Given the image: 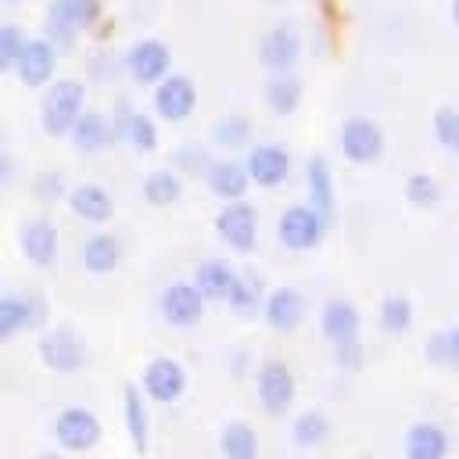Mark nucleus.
<instances>
[{"label":"nucleus","mask_w":459,"mask_h":459,"mask_svg":"<svg viewBox=\"0 0 459 459\" xmlns=\"http://www.w3.org/2000/svg\"><path fill=\"white\" fill-rule=\"evenodd\" d=\"M258 57H262V65H265L269 72H287V68H294L298 57H301V36H298V29H290V25L269 29V32L262 36V43H258Z\"/></svg>","instance_id":"17"},{"label":"nucleus","mask_w":459,"mask_h":459,"mask_svg":"<svg viewBox=\"0 0 459 459\" xmlns=\"http://www.w3.org/2000/svg\"><path fill=\"white\" fill-rule=\"evenodd\" d=\"M377 316H380V326L387 333H402V330L412 326V301L405 294H387L380 301V312Z\"/></svg>","instance_id":"34"},{"label":"nucleus","mask_w":459,"mask_h":459,"mask_svg":"<svg viewBox=\"0 0 459 459\" xmlns=\"http://www.w3.org/2000/svg\"><path fill=\"white\" fill-rule=\"evenodd\" d=\"M244 169H247V179L255 186L273 190V186L287 183V176H290V154L280 143H255L247 151V158H244Z\"/></svg>","instance_id":"15"},{"label":"nucleus","mask_w":459,"mask_h":459,"mask_svg":"<svg viewBox=\"0 0 459 459\" xmlns=\"http://www.w3.org/2000/svg\"><path fill=\"white\" fill-rule=\"evenodd\" d=\"M269 4H283V0H269Z\"/></svg>","instance_id":"45"},{"label":"nucleus","mask_w":459,"mask_h":459,"mask_svg":"<svg viewBox=\"0 0 459 459\" xmlns=\"http://www.w3.org/2000/svg\"><path fill=\"white\" fill-rule=\"evenodd\" d=\"M122 420H126V434H129L133 448L136 452H147L151 416H147V394L136 384H126V391H122Z\"/></svg>","instance_id":"22"},{"label":"nucleus","mask_w":459,"mask_h":459,"mask_svg":"<svg viewBox=\"0 0 459 459\" xmlns=\"http://www.w3.org/2000/svg\"><path fill=\"white\" fill-rule=\"evenodd\" d=\"M262 316L273 330L280 333H290L305 323V294L294 290V287H280L273 290L269 298H262Z\"/></svg>","instance_id":"19"},{"label":"nucleus","mask_w":459,"mask_h":459,"mask_svg":"<svg viewBox=\"0 0 459 459\" xmlns=\"http://www.w3.org/2000/svg\"><path fill=\"white\" fill-rule=\"evenodd\" d=\"M405 197H409V204H416V208H434V204L441 201V186H437V179L416 172V176H409V183H405Z\"/></svg>","instance_id":"37"},{"label":"nucleus","mask_w":459,"mask_h":459,"mask_svg":"<svg viewBox=\"0 0 459 459\" xmlns=\"http://www.w3.org/2000/svg\"><path fill=\"white\" fill-rule=\"evenodd\" d=\"M219 452L226 455V459H255V452H258V437H255V430L247 427V423H226L222 427V434H219Z\"/></svg>","instance_id":"33"},{"label":"nucleus","mask_w":459,"mask_h":459,"mask_svg":"<svg viewBox=\"0 0 459 459\" xmlns=\"http://www.w3.org/2000/svg\"><path fill=\"white\" fill-rule=\"evenodd\" d=\"M140 391L151 398V402H179L183 391H186V369L169 359V355H158L143 366V377H140Z\"/></svg>","instance_id":"13"},{"label":"nucleus","mask_w":459,"mask_h":459,"mask_svg":"<svg viewBox=\"0 0 459 459\" xmlns=\"http://www.w3.org/2000/svg\"><path fill=\"white\" fill-rule=\"evenodd\" d=\"M305 183H308V201L319 215H333V172H330V161L323 154H312L308 165H305Z\"/></svg>","instance_id":"25"},{"label":"nucleus","mask_w":459,"mask_h":459,"mask_svg":"<svg viewBox=\"0 0 459 459\" xmlns=\"http://www.w3.org/2000/svg\"><path fill=\"white\" fill-rule=\"evenodd\" d=\"M290 437H294L298 448H319V445L330 437V420H326V412H323V409H305V412L294 420Z\"/></svg>","instance_id":"31"},{"label":"nucleus","mask_w":459,"mask_h":459,"mask_svg":"<svg viewBox=\"0 0 459 459\" xmlns=\"http://www.w3.org/2000/svg\"><path fill=\"white\" fill-rule=\"evenodd\" d=\"M204 179H208V190L215 197H222V201H240L247 194V186H251L244 161H233V158L230 161H212L204 169Z\"/></svg>","instance_id":"21"},{"label":"nucleus","mask_w":459,"mask_h":459,"mask_svg":"<svg viewBox=\"0 0 459 459\" xmlns=\"http://www.w3.org/2000/svg\"><path fill=\"white\" fill-rule=\"evenodd\" d=\"M100 14H104L100 0H50V7H47V18H57V22L72 25V29H79V32L97 25Z\"/></svg>","instance_id":"28"},{"label":"nucleus","mask_w":459,"mask_h":459,"mask_svg":"<svg viewBox=\"0 0 459 459\" xmlns=\"http://www.w3.org/2000/svg\"><path fill=\"white\" fill-rule=\"evenodd\" d=\"M265 104H269V111L280 115V118L294 115V108L301 104V79L294 75V68L269 75V82H265Z\"/></svg>","instance_id":"26"},{"label":"nucleus","mask_w":459,"mask_h":459,"mask_svg":"<svg viewBox=\"0 0 459 459\" xmlns=\"http://www.w3.org/2000/svg\"><path fill=\"white\" fill-rule=\"evenodd\" d=\"M179 194H183V179H179L172 169H154V172H147V179H143V201H147V204L169 208V204L179 201Z\"/></svg>","instance_id":"30"},{"label":"nucleus","mask_w":459,"mask_h":459,"mask_svg":"<svg viewBox=\"0 0 459 459\" xmlns=\"http://www.w3.org/2000/svg\"><path fill=\"white\" fill-rule=\"evenodd\" d=\"M319 326L323 337L333 344L337 362L355 369L359 366V337H362V316L348 298H330L319 312Z\"/></svg>","instance_id":"1"},{"label":"nucleus","mask_w":459,"mask_h":459,"mask_svg":"<svg viewBox=\"0 0 459 459\" xmlns=\"http://www.w3.org/2000/svg\"><path fill=\"white\" fill-rule=\"evenodd\" d=\"M43 36L50 39V47H54L57 54H68V50L79 43V29H72V25L57 22V18H47V22H43Z\"/></svg>","instance_id":"39"},{"label":"nucleus","mask_w":459,"mask_h":459,"mask_svg":"<svg viewBox=\"0 0 459 459\" xmlns=\"http://www.w3.org/2000/svg\"><path fill=\"white\" fill-rule=\"evenodd\" d=\"M298 398V380L290 373L287 362L280 359H265L258 366V402L269 416H283Z\"/></svg>","instance_id":"7"},{"label":"nucleus","mask_w":459,"mask_h":459,"mask_svg":"<svg viewBox=\"0 0 459 459\" xmlns=\"http://www.w3.org/2000/svg\"><path fill=\"white\" fill-rule=\"evenodd\" d=\"M452 22L459 25V0H452Z\"/></svg>","instance_id":"44"},{"label":"nucleus","mask_w":459,"mask_h":459,"mask_svg":"<svg viewBox=\"0 0 459 459\" xmlns=\"http://www.w3.org/2000/svg\"><path fill=\"white\" fill-rule=\"evenodd\" d=\"M212 140H215L219 147H226V151H240L244 143H251V126H247V118H240V115H230V118L215 122V129H212Z\"/></svg>","instance_id":"35"},{"label":"nucleus","mask_w":459,"mask_h":459,"mask_svg":"<svg viewBox=\"0 0 459 459\" xmlns=\"http://www.w3.org/2000/svg\"><path fill=\"white\" fill-rule=\"evenodd\" d=\"M158 308H161V319H165L169 326H194V323H201V316H204V298H201V290L194 287V280H172V283L161 290Z\"/></svg>","instance_id":"14"},{"label":"nucleus","mask_w":459,"mask_h":459,"mask_svg":"<svg viewBox=\"0 0 459 459\" xmlns=\"http://www.w3.org/2000/svg\"><path fill=\"white\" fill-rule=\"evenodd\" d=\"M434 136L445 151L459 154V111L455 108H437L434 111Z\"/></svg>","instance_id":"38"},{"label":"nucleus","mask_w":459,"mask_h":459,"mask_svg":"<svg viewBox=\"0 0 459 459\" xmlns=\"http://www.w3.org/2000/svg\"><path fill=\"white\" fill-rule=\"evenodd\" d=\"M47 323L43 294H0V344L22 330H39Z\"/></svg>","instance_id":"9"},{"label":"nucleus","mask_w":459,"mask_h":459,"mask_svg":"<svg viewBox=\"0 0 459 459\" xmlns=\"http://www.w3.org/2000/svg\"><path fill=\"white\" fill-rule=\"evenodd\" d=\"M341 154L355 165H373L384 154V129L373 118H348L341 126Z\"/></svg>","instance_id":"12"},{"label":"nucleus","mask_w":459,"mask_h":459,"mask_svg":"<svg viewBox=\"0 0 459 459\" xmlns=\"http://www.w3.org/2000/svg\"><path fill=\"white\" fill-rule=\"evenodd\" d=\"M448 359H452V362H459V326L448 333Z\"/></svg>","instance_id":"43"},{"label":"nucleus","mask_w":459,"mask_h":459,"mask_svg":"<svg viewBox=\"0 0 459 459\" xmlns=\"http://www.w3.org/2000/svg\"><path fill=\"white\" fill-rule=\"evenodd\" d=\"M68 140H72V151L75 154H100L108 143H111V126H108V118L100 115V111H90V108H82L79 111V118L72 122V129L65 133Z\"/></svg>","instance_id":"20"},{"label":"nucleus","mask_w":459,"mask_h":459,"mask_svg":"<svg viewBox=\"0 0 459 459\" xmlns=\"http://www.w3.org/2000/svg\"><path fill=\"white\" fill-rule=\"evenodd\" d=\"M126 72L133 82L140 86H154L169 68H172V50L161 43V39H136L129 50H126Z\"/></svg>","instance_id":"11"},{"label":"nucleus","mask_w":459,"mask_h":459,"mask_svg":"<svg viewBox=\"0 0 459 459\" xmlns=\"http://www.w3.org/2000/svg\"><path fill=\"white\" fill-rule=\"evenodd\" d=\"M402 448H405L409 459H441L448 452V434L437 423L420 420V423H412L405 430V445Z\"/></svg>","instance_id":"24"},{"label":"nucleus","mask_w":459,"mask_h":459,"mask_svg":"<svg viewBox=\"0 0 459 459\" xmlns=\"http://www.w3.org/2000/svg\"><path fill=\"white\" fill-rule=\"evenodd\" d=\"M18 244H22V255L36 269H50L57 262V226L47 215L25 219L22 230H18Z\"/></svg>","instance_id":"16"},{"label":"nucleus","mask_w":459,"mask_h":459,"mask_svg":"<svg viewBox=\"0 0 459 459\" xmlns=\"http://www.w3.org/2000/svg\"><path fill=\"white\" fill-rule=\"evenodd\" d=\"M176 165H179V172H186V176H204V169L212 165V158H208L197 143H183V147L176 151Z\"/></svg>","instance_id":"40"},{"label":"nucleus","mask_w":459,"mask_h":459,"mask_svg":"<svg viewBox=\"0 0 459 459\" xmlns=\"http://www.w3.org/2000/svg\"><path fill=\"white\" fill-rule=\"evenodd\" d=\"M154 115L165 118V122H186L197 108V86L190 75H176V72H165L158 82H154Z\"/></svg>","instance_id":"5"},{"label":"nucleus","mask_w":459,"mask_h":459,"mask_svg":"<svg viewBox=\"0 0 459 459\" xmlns=\"http://www.w3.org/2000/svg\"><path fill=\"white\" fill-rule=\"evenodd\" d=\"M11 176H14V161L7 158V151L0 147V186H7L11 183Z\"/></svg>","instance_id":"42"},{"label":"nucleus","mask_w":459,"mask_h":459,"mask_svg":"<svg viewBox=\"0 0 459 459\" xmlns=\"http://www.w3.org/2000/svg\"><path fill=\"white\" fill-rule=\"evenodd\" d=\"M326 233V215H319L312 204H290L280 212L276 237L290 251H312Z\"/></svg>","instance_id":"4"},{"label":"nucleus","mask_w":459,"mask_h":459,"mask_svg":"<svg viewBox=\"0 0 459 459\" xmlns=\"http://www.w3.org/2000/svg\"><path fill=\"white\" fill-rule=\"evenodd\" d=\"M215 233L226 247L233 251H251L258 244V215L255 208L240 197V201H226L215 215Z\"/></svg>","instance_id":"8"},{"label":"nucleus","mask_w":459,"mask_h":459,"mask_svg":"<svg viewBox=\"0 0 459 459\" xmlns=\"http://www.w3.org/2000/svg\"><path fill=\"white\" fill-rule=\"evenodd\" d=\"M32 194H36L43 204L61 201V197H65V179H61V172H54V169L39 172V176H36V183H32Z\"/></svg>","instance_id":"41"},{"label":"nucleus","mask_w":459,"mask_h":459,"mask_svg":"<svg viewBox=\"0 0 459 459\" xmlns=\"http://www.w3.org/2000/svg\"><path fill=\"white\" fill-rule=\"evenodd\" d=\"M100 437H104L100 420L82 405H68L54 416V441L65 452H90L100 445Z\"/></svg>","instance_id":"6"},{"label":"nucleus","mask_w":459,"mask_h":459,"mask_svg":"<svg viewBox=\"0 0 459 459\" xmlns=\"http://www.w3.org/2000/svg\"><path fill=\"white\" fill-rule=\"evenodd\" d=\"M233 276H237V269H230L226 262L212 258V262H201L194 269V287L201 290L204 301H226L230 290H233Z\"/></svg>","instance_id":"27"},{"label":"nucleus","mask_w":459,"mask_h":459,"mask_svg":"<svg viewBox=\"0 0 459 459\" xmlns=\"http://www.w3.org/2000/svg\"><path fill=\"white\" fill-rule=\"evenodd\" d=\"M36 351H39L43 366L54 369V373H79L90 362V344L72 326H50V330H43Z\"/></svg>","instance_id":"3"},{"label":"nucleus","mask_w":459,"mask_h":459,"mask_svg":"<svg viewBox=\"0 0 459 459\" xmlns=\"http://www.w3.org/2000/svg\"><path fill=\"white\" fill-rule=\"evenodd\" d=\"M262 298H265V283L258 273H237L233 276V290H230V308H237L240 316H255L262 308Z\"/></svg>","instance_id":"29"},{"label":"nucleus","mask_w":459,"mask_h":459,"mask_svg":"<svg viewBox=\"0 0 459 459\" xmlns=\"http://www.w3.org/2000/svg\"><path fill=\"white\" fill-rule=\"evenodd\" d=\"M122 262V240L115 233H90L82 244V269L93 276L115 273Z\"/></svg>","instance_id":"23"},{"label":"nucleus","mask_w":459,"mask_h":459,"mask_svg":"<svg viewBox=\"0 0 459 459\" xmlns=\"http://www.w3.org/2000/svg\"><path fill=\"white\" fill-rule=\"evenodd\" d=\"M86 108V82L82 79H50L39 104V126L47 136H65L79 111Z\"/></svg>","instance_id":"2"},{"label":"nucleus","mask_w":459,"mask_h":459,"mask_svg":"<svg viewBox=\"0 0 459 459\" xmlns=\"http://www.w3.org/2000/svg\"><path fill=\"white\" fill-rule=\"evenodd\" d=\"M118 140H126V143H129L133 151H140V154H151V151L158 147V126H154V118H151V115L129 111V115H126V122H122Z\"/></svg>","instance_id":"32"},{"label":"nucleus","mask_w":459,"mask_h":459,"mask_svg":"<svg viewBox=\"0 0 459 459\" xmlns=\"http://www.w3.org/2000/svg\"><path fill=\"white\" fill-rule=\"evenodd\" d=\"M65 201H68L72 215L90 222V226H104L115 215V201H111V194L100 183H79V186H72L65 194Z\"/></svg>","instance_id":"18"},{"label":"nucleus","mask_w":459,"mask_h":459,"mask_svg":"<svg viewBox=\"0 0 459 459\" xmlns=\"http://www.w3.org/2000/svg\"><path fill=\"white\" fill-rule=\"evenodd\" d=\"M57 61H61V54L50 47L47 36H36V39L25 36L22 54H18V61H14V72H18L22 86H29V90H43V86L57 75Z\"/></svg>","instance_id":"10"},{"label":"nucleus","mask_w":459,"mask_h":459,"mask_svg":"<svg viewBox=\"0 0 459 459\" xmlns=\"http://www.w3.org/2000/svg\"><path fill=\"white\" fill-rule=\"evenodd\" d=\"M22 43H25L22 25L4 22V25H0V75L14 72V61H18V54H22Z\"/></svg>","instance_id":"36"}]
</instances>
